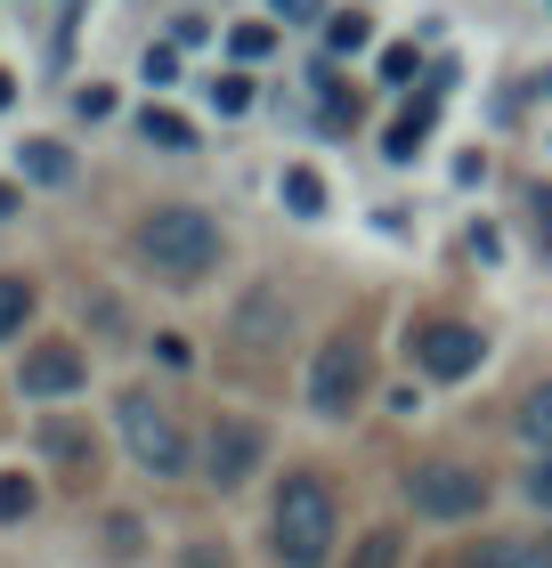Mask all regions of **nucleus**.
I'll use <instances>...</instances> for the list:
<instances>
[{
  "label": "nucleus",
  "instance_id": "f257e3e1",
  "mask_svg": "<svg viewBox=\"0 0 552 568\" xmlns=\"http://www.w3.org/2000/svg\"><path fill=\"white\" fill-rule=\"evenodd\" d=\"M130 252L163 276V284H203L220 268V220L212 212H195V203H154V212L139 220V236H130Z\"/></svg>",
  "mask_w": 552,
  "mask_h": 568
},
{
  "label": "nucleus",
  "instance_id": "f03ea898",
  "mask_svg": "<svg viewBox=\"0 0 552 568\" xmlns=\"http://www.w3.org/2000/svg\"><path fill=\"white\" fill-rule=\"evenodd\" d=\"M269 552H277V568H325L333 560V487L318 471H284L277 479Z\"/></svg>",
  "mask_w": 552,
  "mask_h": 568
},
{
  "label": "nucleus",
  "instance_id": "7ed1b4c3",
  "mask_svg": "<svg viewBox=\"0 0 552 568\" xmlns=\"http://www.w3.org/2000/svg\"><path fill=\"white\" fill-rule=\"evenodd\" d=\"M114 423H122V447H130L139 471H154V479H179V471H188V430H179V415H171L154 390H122V398H114Z\"/></svg>",
  "mask_w": 552,
  "mask_h": 568
},
{
  "label": "nucleus",
  "instance_id": "20e7f679",
  "mask_svg": "<svg viewBox=\"0 0 552 568\" xmlns=\"http://www.w3.org/2000/svg\"><path fill=\"white\" fill-rule=\"evenodd\" d=\"M365 382H374V357H365V342H358V333H333V342L318 349V366H309V415L350 423L358 398H365Z\"/></svg>",
  "mask_w": 552,
  "mask_h": 568
},
{
  "label": "nucleus",
  "instance_id": "39448f33",
  "mask_svg": "<svg viewBox=\"0 0 552 568\" xmlns=\"http://www.w3.org/2000/svg\"><path fill=\"white\" fill-rule=\"evenodd\" d=\"M407 504L423 511V520H471V511H488V479L463 471V463H414Z\"/></svg>",
  "mask_w": 552,
  "mask_h": 568
},
{
  "label": "nucleus",
  "instance_id": "423d86ee",
  "mask_svg": "<svg viewBox=\"0 0 552 568\" xmlns=\"http://www.w3.org/2000/svg\"><path fill=\"white\" fill-rule=\"evenodd\" d=\"M260 455H269V430L244 423V415H220L212 438H203V479L228 496V487H244V479L260 471Z\"/></svg>",
  "mask_w": 552,
  "mask_h": 568
},
{
  "label": "nucleus",
  "instance_id": "0eeeda50",
  "mask_svg": "<svg viewBox=\"0 0 552 568\" xmlns=\"http://www.w3.org/2000/svg\"><path fill=\"white\" fill-rule=\"evenodd\" d=\"M414 357H423V374H439V382H471L488 366V342L471 325H455V317H431L414 333Z\"/></svg>",
  "mask_w": 552,
  "mask_h": 568
},
{
  "label": "nucleus",
  "instance_id": "6e6552de",
  "mask_svg": "<svg viewBox=\"0 0 552 568\" xmlns=\"http://www.w3.org/2000/svg\"><path fill=\"white\" fill-rule=\"evenodd\" d=\"M82 382H90V357L73 342H41V349H24V366H17V390L24 398H73Z\"/></svg>",
  "mask_w": 552,
  "mask_h": 568
},
{
  "label": "nucleus",
  "instance_id": "1a4fd4ad",
  "mask_svg": "<svg viewBox=\"0 0 552 568\" xmlns=\"http://www.w3.org/2000/svg\"><path fill=\"white\" fill-rule=\"evenodd\" d=\"M41 455L58 463L66 487H90V479H98V438L73 423V415H49V423H41Z\"/></svg>",
  "mask_w": 552,
  "mask_h": 568
},
{
  "label": "nucleus",
  "instance_id": "9d476101",
  "mask_svg": "<svg viewBox=\"0 0 552 568\" xmlns=\"http://www.w3.org/2000/svg\"><path fill=\"white\" fill-rule=\"evenodd\" d=\"M463 568H552V536H488L463 552Z\"/></svg>",
  "mask_w": 552,
  "mask_h": 568
},
{
  "label": "nucleus",
  "instance_id": "9b49d317",
  "mask_svg": "<svg viewBox=\"0 0 552 568\" xmlns=\"http://www.w3.org/2000/svg\"><path fill=\"white\" fill-rule=\"evenodd\" d=\"M512 430H520V438H529V447H536V455L552 447V382H536V390H529V398H520V406H512Z\"/></svg>",
  "mask_w": 552,
  "mask_h": 568
},
{
  "label": "nucleus",
  "instance_id": "f8f14e48",
  "mask_svg": "<svg viewBox=\"0 0 552 568\" xmlns=\"http://www.w3.org/2000/svg\"><path fill=\"white\" fill-rule=\"evenodd\" d=\"M139 139H147V146H179V154H195V122H188V114H171V106H147V114H139Z\"/></svg>",
  "mask_w": 552,
  "mask_h": 568
},
{
  "label": "nucleus",
  "instance_id": "ddd939ff",
  "mask_svg": "<svg viewBox=\"0 0 552 568\" xmlns=\"http://www.w3.org/2000/svg\"><path fill=\"white\" fill-rule=\"evenodd\" d=\"M17 154H24V179H41V187H66V179H73V154L58 139H33V146H17Z\"/></svg>",
  "mask_w": 552,
  "mask_h": 568
},
{
  "label": "nucleus",
  "instance_id": "4468645a",
  "mask_svg": "<svg viewBox=\"0 0 552 568\" xmlns=\"http://www.w3.org/2000/svg\"><path fill=\"white\" fill-rule=\"evenodd\" d=\"M284 203H293V220H325V179L309 163H293L284 171Z\"/></svg>",
  "mask_w": 552,
  "mask_h": 568
},
{
  "label": "nucleus",
  "instance_id": "2eb2a0df",
  "mask_svg": "<svg viewBox=\"0 0 552 568\" xmlns=\"http://www.w3.org/2000/svg\"><path fill=\"white\" fill-rule=\"evenodd\" d=\"M24 317H33V284H24V276H0V342H17Z\"/></svg>",
  "mask_w": 552,
  "mask_h": 568
},
{
  "label": "nucleus",
  "instance_id": "dca6fc26",
  "mask_svg": "<svg viewBox=\"0 0 552 568\" xmlns=\"http://www.w3.org/2000/svg\"><path fill=\"white\" fill-rule=\"evenodd\" d=\"M33 504H41V487H33V479H24V471H0V528L33 520Z\"/></svg>",
  "mask_w": 552,
  "mask_h": 568
},
{
  "label": "nucleus",
  "instance_id": "f3484780",
  "mask_svg": "<svg viewBox=\"0 0 552 568\" xmlns=\"http://www.w3.org/2000/svg\"><path fill=\"white\" fill-rule=\"evenodd\" d=\"M350 568H399V528H365L350 545Z\"/></svg>",
  "mask_w": 552,
  "mask_h": 568
},
{
  "label": "nucleus",
  "instance_id": "a211bd4d",
  "mask_svg": "<svg viewBox=\"0 0 552 568\" xmlns=\"http://www.w3.org/2000/svg\"><path fill=\"white\" fill-rule=\"evenodd\" d=\"M228 49H235L244 65H260V58L277 49V24H235V33H228Z\"/></svg>",
  "mask_w": 552,
  "mask_h": 568
},
{
  "label": "nucleus",
  "instance_id": "6ab92c4d",
  "mask_svg": "<svg viewBox=\"0 0 552 568\" xmlns=\"http://www.w3.org/2000/svg\"><path fill=\"white\" fill-rule=\"evenodd\" d=\"M520 496H529L536 511H552V447H544V455L529 463V471H520Z\"/></svg>",
  "mask_w": 552,
  "mask_h": 568
},
{
  "label": "nucleus",
  "instance_id": "aec40b11",
  "mask_svg": "<svg viewBox=\"0 0 552 568\" xmlns=\"http://www.w3.org/2000/svg\"><path fill=\"white\" fill-rule=\"evenodd\" d=\"M325 49H341V58H350V49H365V17H358V9H341V17L325 24Z\"/></svg>",
  "mask_w": 552,
  "mask_h": 568
},
{
  "label": "nucleus",
  "instance_id": "412c9836",
  "mask_svg": "<svg viewBox=\"0 0 552 568\" xmlns=\"http://www.w3.org/2000/svg\"><path fill=\"white\" fill-rule=\"evenodd\" d=\"M212 106H220V114H244V106H252V82H244V73H220V82H212Z\"/></svg>",
  "mask_w": 552,
  "mask_h": 568
},
{
  "label": "nucleus",
  "instance_id": "4be33fe9",
  "mask_svg": "<svg viewBox=\"0 0 552 568\" xmlns=\"http://www.w3.org/2000/svg\"><path fill=\"white\" fill-rule=\"evenodd\" d=\"M139 536H147V528L130 520V511H114V520H107V552H122V560H130V552H139Z\"/></svg>",
  "mask_w": 552,
  "mask_h": 568
},
{
  "label": "nucleus",
  "instance_id": "5701e85b",
  "mask_svg": "<svg viewBox=\"0 0 552 568\" xmlns=\"http://www.w3.org/2000/svg\"><path fill=\"white\" fill-rule=\"evenodd\" d=\"M154 357L179 374V366H195V349H188V333H154Z\"/></svg>",
  "mask_w": 552,
  "mask_h": 568
},
{
  "label": "nucleus",
  "instance_id": "b1692460",
  "mask_svg": "<svg viewBox=\"0 0 552 568\" xmlns=\"http://www.w3.org/2000/svg\"><path fill=\"white\" fill-rule=\"evenodd\" d=\"M382 82H414V49H407V41L382 58Z\"/></svg>",
  "mask_w": 552,
  "mask_h": 568
},
{
  "label": "nucleus",
  "instance_id": "393cba45",
  "mask_svg": "<svg viewBox=\"0 0 552 568\" xmlns=\"http://www.w3.org/2000/svg\"><path fill=\"white\" fill-rule=\"evenodd\" d=\"M73 106H82V114H90V122H98V114H114V90H107V82H90V90H82V98H73Z\"/></svg>",
  "mask_w": 552,
  "mask_h": 568
},
{
  "label": "nucleus",
  "instance_id": "a878e982",
  "mask_svg": "<svg viewBox=\"0 0 552 568\" xmlns=\"http://www.w3.org/2000/svg\"><path fill=\"white\" fill-rule=\"evenodd\" d=\"M179 73V49H147V82H171Z\"/></svg>",
  "mask_w": 552,
  "mask_h": 568
},
{
  "label": "nucleus",
  "instance_id": "bb28decb",
  "mask_svg": "<svg viewBox=\"0 0 552 568\" xmlns=\"http://www.w3.org/2000/svg\"><path fill=\"white\" fill-rule=\"evenodd\" d=\"M277 17H318V0H277Z\"/></svg>",
  "mask_w": 552,
  "mask_h": 568
},
{
  "label": "nucleus",
  "instance_id": "cd10ccee",
  "mask_svg": "<svg viewBox=\"0 0 552 568\" xmlns=\"http://www.w3.org/2000/svg\"><path fill=\"white\" fill-rule=\"evenodd\" d=\"M17 203H24L17 187H0V220H17Z\"/></svg>",
  "mask_w": 552,
  "mask_h": 568
},
{
  "label": "nucleus",
  "instance_id": "c85d7f7f",
  "mask_svg": "<svg viewBox=\"0 0 552 568\" xmlns=\"http://www.w3.org/2000/svg\"><path fill=\"white\" fill-rule=\"evenodd\" d=\"M9 98H17V82H9V73H0V106H9Z\"/></svg>",
  "mask_w": 552,
  "mask_h": 568
}]
</instances>
